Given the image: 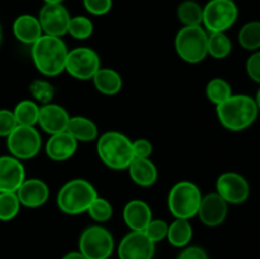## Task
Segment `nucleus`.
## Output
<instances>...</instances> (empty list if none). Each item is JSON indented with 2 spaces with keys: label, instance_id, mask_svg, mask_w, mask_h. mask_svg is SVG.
<instances>
[{
  "label": "nucleus",
  "instance_id": "39448f33",
  "mask_svg": "<svg viewBox=\"0 0 260 259\" xmlns=\"http://www.w3.org/2000/svg\"><path fill=\"white\" fill-rule=\"evenodd\" d=\"M208 33L201 25L183 27L175 36V51L180 60L188 63H200L208 56Z\"/></svg>",
  "mask_w": 260,
  "mask_h": 259
},
{
  "label": "nucleus",
  "instance_id": "f3484780",
  "mask_svg": "<svg viewBox=\"0 0 260 259\" xmlns=\"http://www.w3.org/2000/svg\"><path fill=\"white\" fill-rule=\"evenodd\" d=\"M17 196L22 206L37 208L45 205L50 197V188L38 178L25 179L17 190Z\"/></svg>",
  "mask_w": 260,
  "mask_h": 259
},
{
  "label": "nucleus",
  "instance_id": "c756f323",
  "mask_svg": "<svg viewBox=\"0 0 260 259\" xmlns=\"http://www.w3.org/2000/svg\"><path fill=\"white\" fill-rule=\"evenodd\" d=\"M29 91L33 101L36 103L42 104V106L51 103L53 96H55V88H53L52 84L47 80H42V79L33 80L29 84Z\"/></svg>",
  "mask_w": 260,
  "mask_h": 259
},
{
  "label": "nucleus",
  "instance_id": "4c0bfd02",
  "mask_svg": "<svg viewBox=\"0 0 260 259\" xmlns=\"http://www.w3.org/2000/svg\"><path fill=\"white\" fill-rule=\"evenodd\" d=\"M246 73L254 81L260 84V51L250 56L246 61Z\"/></svg>",
  "mask_w": 260,
  "mask_h": 259
},
{
  "label": "nucleus",
  "instance_id": "6e6552de",
  "mask_svg": "<svg viewBox=\"0 0 260 259\" xmlns=\"http://www.w3.org/2000/svg\"><path fill=\"white\" fill-rule=\"evenodd\" d=\"M238 7L233 0H210L203 8L202 24L210 33L226 32L236 22Z\"/></svg>",
  "mask_w": 260,
  "mask_h": 259
},
{
  "label": "nucleus",
  "instance_id": "7ed1b4c3",
  "mask_svg": "<svg viewBox=\"0 0 260 259\" xmlns=\"http://www.w3.org/2000/svg\"><path fill=\"white\" fill-rule=\"evenodd\" d=\"M96 152L103 164L113 170L128 169L135 159L132 140L118 131L102 134L96 142Z\"/></svg>",
  "mask_w": 260,
  "mask_h": 259
},
{
  "label": "nucleus",
  "instance_id": "7c9ffc66",
  "mask_svg": "<svg viewBox=\"0 0 260 259\" xmlns=\"http://www.w3.org/2000/svg\"><path fill=\"white\" fill-rule=\"evenodd\" d=\"M20 202L17 192L0 193V221H10L19 213Z\"/></svg>",
  "mask_w": 260,
  "mask_h": 259
},
{
  "label": "nucleus",
  "instance_id": "cd10ccee",
  "mask_svg": "<svg viewBox=\"0 0 260 259\" xmlns=\"http://www.w3.org/2000/svg\"><path fill=\"white\" fill-rule=\"evenodd\" d=\"M206 95L211 103L218 106L233 95V89L225 79L215 78L208 81L206 86Z\"/></svg>",
  "mask_w": 260,
  "mask_h": 259
},
{
  "label": "nucleus",
  "instance_id": "2eb2a0df",
  "mask_svg": "<svg viewBox=\"0 0 260 259\" xmlns=\"http://www.w3.org/2000/svg\"><path fill=\"white\" fill-rule=\"evenodd\" d=\"M25 180L22 161L14 156H0V193L17 192Z\"/></svg>",
  "mask_w": 260,
  "mask_h": 259
},
{
  "label": "nucleus",
  "instance_id": "ea45409f",
  "mask_svg": "<svg viewBox=\"0 0 260 259\" xmlns=\"http://www.w3.org/2000/svg\"><path fill=\"white\" fill-rule=\"evenodd\" d=\"M62 259H86L80 251H70V253L66 254Z\"/></svg>",
  "mask_w": 260,
  "mask_h": 259
},
{
  "label": "nucleus",
  "instance_id": "423d86ee",
  "mask_svg": "<svg viewBox=\"0 0 260 259\" xmlns=\"http://www.w3.org/2000/svg\"><path fill=\"white\" fill-rule=\"evenodd\" d=\"M202 192L194 183L182 180L174 184L168 195V208L175 218L190 220L198 213Z\"/></svg>",
  "mask_w": 260,
  "mask_h": 259
},
{
  "label": "nucleus",
  "instance_id": "4468645a",
  "mask_svg": "<svg viewBox=\"0 0 260 259\" xmlns=\"http://www.w3.org/2000/svg\"><path fill=\"white\" fill-rule=\"evenodd\" d=\"M229 203L217 192L203 196L197 216L208 228L221 225L228 217Z\"/></svg>",
  "mask_w": 260,
  "mask_h": 259
},
{
  "label": "nucleus",
  "instance_id": "5701e85b",
  "mask_svg": "<svg viewBox=\"0 0 260 259\" xmlns=\"http://www.w3.org/2000/svg\"><path fill=\"white\" fill-rule=\"evenodd\" d=\"M66 132H69L78 142H90L98 139L96 124L90 118L83 116L70 117Z\"/></svg>",
  "mask_w": 260,
  "mask_h": 259
},
{
  "label": "nucleus",
  "instance_id": "37998d69",
  "mask_svg": "<svg viewBox=\"0 0 260 259\" xmlns=\"http://www.w3.org/2000/svg\"><path fill=\"white\" fill-rule=\"evenodd\" d=\"M0 45H2V27H0Z\"/></svg>",
  "mask_w": 260,
  "mask_h": 259
},
{
  "label": "nucleus",
  "instance_id": "ddd939ff",
  "mask_svg": "<svg viewBox=\"0 0 260 259\" xmlns=\"http://www.w3.org/2000/svg\"><path fill=\"white\" fill-rule=\"evenodd\" d=\"M155 243H152L144 231H131L123 236L118 246L119 259H152Z\"/></svg>",
  "mask_w": 260,
  "mask_h": 259
},
{
  "label": "nucleus",
  "instance_id": "9b49d317",
  "mask_svg": "<svg viewBox=\"0 0 260 259\" xmlns=\"http://www.w3.org/2000/svg\"><path fill=\"white\" fill-rule=\"evenodd\" d=\"M216 190L228 203L240 205L249 198L250 185L241 174L226 172L218 177L216 182Z\"/></svg>",
  "mask_w": 260,
  "mask_h": 259
},
{
  "label": "nucleus",
  "instance_id": "20e7f679",
  "mask_svg": "<svg viewBox=\"0 0 260 259\" xmlns=\"http://www.w3.org/2000/svg\"><path fill=\"white\" fill-rule=\"evenodd\" d=\"M98 197L95 188L85 179H71L61 187L57 195V206L66 215H81Z\"/></svg>",
  "mask_w": 260,
  "mask_h": 259
},
{
  "label": "nucleus",
  "instance_id": "473e14b6",
  "mask_svg": "<svg viewBox=\"0 0 260 259\" xmlns=\"http://www.w3.org/2000/svg\"><path fill=\"white\" fill-rule=\"evenodd\" d=\"M86 212L96 222H106V221L111 220L112 215H113V207L107 198L98 196L89 206Z\"/></svg>",
  "mask_w": 260,
  "mask_h": 259
},
{
  "label": "nucleus",
  "instance_id": "aec40b11",
  "mask_svg": "<svg viewBox=\"0 0 260 259\" xmlns=\"http://www.w3.org/2000/svg\"><path fill=\"white\" fill-rule=\"evenodd\" d=\"M15 38L25 45H33L43 35L38 18L30 14L19 15L13 23Z\"/></svg>",
  "mask_w": 260,
  "mask_h": 259
},
{
  "label": "nucleus",
  "instance_id": "c85d7f7f",
  "mask_svg": "<svg viewBox=\"0 0 260 259\" xmlns=\"http://www.w3.org/2000/svg\"><path fill=\"white\" fill-rule=\"evenodd\" d=\"M239 43L248 51H256L260 48V22L246 23L239 32Z\"/></svg>",
  "mask_w": 260,
  "mask_h": 259
},
{
  "label": "nucleus",
  "instance_id": "58836bf2",
  "mask_svg": "<svg viewBox=\"0 0 260 259\" xmlns=\"http://www.w3.org/2000/svg\"><path fill=\"white\" fill-rule=\"evenodd\" d=\"M177 259H208V255L201 246H188L178 255Z\"/></svg>",
  "mask_w": 260,
  "mask_h": 259
},
{
  "label": "nucleus",
  "instance_id": "c9c22d12",
  "mask_svg": "<svg viewBox=\"0 0 260 259\" xmlns=\"http://www.w3.org/2000/svg\"><path fill=\"white\" fill-rule=\"evenodd\" d=\"M86 12L93 15H106L112 9V0H83Z\"/></svg>",
  "mask_w": 260,
  "mask_h": 259
},
{
  "label": "nucleus",
  "instance_id": "6ab92c4d",
  "mask_svg": "<svg viewBox=\"0 0 260 259\" xmlns=\"http://www.w3.org/2000/svg\"><path fill=\"white\" fill-rule=\"evenodd\" d=\"M152 220L151 207L142 200H131L123 208V221L131 231H144Z\"/></svg>",
  "mask_w": 260,
  "mask_h": 259
},
{
  "label": "nucleus",
  "instance_id": "a19ab883",
  "mask_svg": "<svg viewBox=\"0 0 260 259\" xmlns=\"http://www.w3.org/2000/svg\"><path fill=\"white\" fill-rule=\"evenodd\" d=\"M46 4H61L63 0H43Z\"/></svg>",
  "mask_w": 260,
  "mask_h": 259
},
{
  "label": "nucleus",
  "instance_id": "72a5a7b5",
  "mask_svg": "<svg viewBox=\"0 0 260 259\" xmlns=\"http://www.w3.org/2000/svg\"><path fill=\"white\" fill-rule=\"evenodd\" d=\"M168 228H169V225H168L164 220H159V218L154 220V218H152L149 222V225L146 226V229L144 230V233L146 234V236L152 241V243L156 244L159 243V241L167 239Z\"/></svg>",
  "mask_w": 260,
  "mask_h": 259
},
{
  "label": "nucleus",
  "instance_id": "f257e3e1",
  "mask_svg": "<svg viewBox=\"0 0 260 259\" xmlns=\"http://www.w3.org/2000/svg\"><path fill=\"white\" fill-rule=\"evenodd\" d=\"M69 48L61 37L42 35L32 45L30 55L36 69L45 76H57L65 71Z\"/></svg>",
  "mask_w": 260,
  "mask_h": 259
},
{
  "label": "nucleus",
  "instance_id": "4be33fe9",
  "mask_svg": "<svg viewBox=\"0 0 260 259\" xmlns=\"http://www.w3.org/2000/svg\"><path fill=\"white\" fill-rule=\"evenodd\" d=\"M91 80L96 90L104 95H116L121 91L123 85V80L118 71L109 68L99 69Z\"/></svg>",
  "mask_w": 260,
  "mask_h": 259
},
{
  "label": "nucleus",
  "instance_id": "dca6fc26",
  "mask_svg": "<svg viewBox=\"0 0 260 259\" xmlns=\"http://www.w3.org/2000/svg\"><path fill=\"white\" fill-rule=\"evenodd\" d=\"M70 116L63 107L58 104L48 103L40 107L38 123L41 128L50 135L60 134L66 131Z\"/></svg>",
  "mask_w": 260,
  "mask_h": 259
},
{
  "label": "nucleus",
  "instance_id": "a211bd4d",
  "mask_svg": "<svg viewBox=\"0 0 260 259\" xmlns=\"http://www.w3.org/2000/svg\"><path fill=\"white\" fill-rule=\"evenodd\" d=\"M78 149V141L69 132L51 135L46 144V155L53 161H66L71 159Z\"/></svg>",
  "mask_w": 260,
  "mask_h": 259
},
{
  "label": "nucleus",
  "instance_id": "412c9836",
  "mask_svg": "<svg viewBox=\"0 0 260 259\" xmlns=\"http://www.w3.org/2000/svg\"><path fill=\"white\" fill-rule=\"evenodd\" d=\"M128 173L135 184L140 187H151L157 180V168L150 157H135L129 164Z\"/></svg>",
  "mask_w": 260,
  "mask_h": 259
},
{
  "label": "nucleus",
  "instance_id": "a878e982",
  "mask_svg": "<svg viewBox=\"0 0 260 259\" xmlns=\"http://www.w3.org/2000/svg\"><path fill=\"white\" fill-rule=\"evenodd\" d=\"M178 19L184 27L201 25L203 20V8L193 0H185L178 7Z\"/></svg>",
  "mask_w": 260,
  "mask_h": 259
},
{
  "label": "nucleus",
  "instance_id": "0eeeda50",
  "mask_svg": "<svg viewBox=\"0 0 260 259\" xmlns=\"http://www.w3.org/2000/svg\"><path fill=\"white\" fill-rule=\"evenodd\" d=\"M114 249L111 231L99 225L86 228L79 239V251L86 259H108Z\"/></svg>",
  "mask_w": 260,
  "mask_h": 259
},
{
  "label": "nucleus",
  "instance_id": "393cba45",
  "mask_svg": "<svg viewBox=\"0 0 260 259\" xmlns=\"http://www.w3.org/2000/svg\"><path fill=\"white\" fill-rule=\"evenodd\" d=\"M13 113L19 126L36 127V124L38 123V116H40V106L35 101L24 99L15 106Z\"/></svg>",
  "mask_w": 260,
  "mask_h": 259
},
{
  "label": "nucleus",
  "instance_id": "e433bc0d",
  "mask_svg": "<svg viewBox=\"0 0 260 259\" xmlns=\"http://www.w3.org/2000/svg\"><path fill=\"white\" fill-rule=\"evenodd\" d=\"M135 157H144L147 159L152 154V144L147 139H137L132 141Z\"/></svg>",
  "mask_w": 260,
  "mask_h": 259
},
{
  "label": "nucleus",
  "instance_id": "79ce46f5",
  "mask_svg": "<svg viewBox=\"0 0 260 259\" xmlns=\"http://www.w3.org/2000/svg\"><path fill=\"white\" fill-rule=\"evenodd\" d=\"M255 102H256V106H258V108H259V111H260V89L258 90V94H256Z\"/></svg>",
  "mask_w": 260,
  "mask_h": 259
},
{
  "label": "nucleus",
  "instance_id": "f704fd0d",
  "mask_svg": "<svg viewBox=\"0 0 260 259\" xmlns=\"http://www.w3.org/2000/svg\"><path fill=\"white\" fill-rule=\"evenodd\" d=\"M17 126V119H15L13 111L0 109V136L8 137Z\"/></svg>",
  "mask_w": 260,
  "mask_h": 259
},
{
  "label": "nucleus",
  "instance_id": "1a4fd4ad",
  "mask_svg": "<svg viewBox=\"0 0 260 259\" xmlns=\"http://www.w3.org/2000/svg\"><path fill=\"white\" fill-rule=\"evenodd\" d=\"M8 150L18 160H30L40 152L42 146L40 132L36 127L18 124L7 140Z\"/></svg>",
  "mask_w": 260,
  "mask_h": 259
},
{
  "label": "nucleus",
  "instance_id": "9d476101",
  "mask_svg": "<svg viewBox=\"0 0 260 259\" xmlns=\"http://www.w3.org/2000/svg\"><path fill=\"white\" fill-rule=\"evenodd\" d=\"M101 69V57L89 47H76L69 51L65 71L78 80H91Z\"/></svg>",
  "mask_w": 260,
  "mask_h": 259
},
{
  "label": "nucleus",
  "instance_id": "f8f14e48",
  "mask_svg": "<svg viewBox=\"0 0 260 259\" xmlns=\"http://www.w3.org/2000/svg\"><path fill=\"white\" fill-rule=\"evenodd\" d=\"M70 19V14L62 4H45L38 15L43 35L55 37H62L68 33Z\"/></svg>",
  "mask_w": 260,
  "mask_h": 259
},
{
  "label": "nucleus",
  "instance_id": "bb28decb",
  "mask_svg": "<svg viewBox=\"0 0 260 259\" xmlns=\"http://www.w3.org/2000/svg\"><path fill=\"white\" fill-rule=\"evenodd\" d=\"M231 48H233V45L225 32L208 35L207 51L211 57L216 58V60H223L231 53Z\"/></svg>",
  "mask_w": 260,
  "mask_h": 259
},
{
  "label": "nucleus",
  "instance_id": "b1692460",
  "mask_svg": "<svg viewBox=\"0 0 260 259\" xmlns=\"http://www.w3.org/2000/svg\"><path fill=\"white\" fill-rule=\"evenodd\" d=\"M193 238V228L189 220L175 218L168 228L167 239L175 248H184Z\"/></svg>",
  "mask_w": 260,
  "mask_h": 259
},
{
  "label": "nucleus",
  "instance_id": "2f4dec72",
  "mask_svg": "<svg viewBox=\"0 0 260 259\" xmlns=\"http://www.w3.org/2000/svg\"><path fill=\"white\" fill-rule=\"evenodd\" d=\"M93 23L89 18L79 15V17H74L70 19L69 23V29L68 33L75 40H86L93 35Z\"/></svg>",
  "mask_w": 260,
  "mask_h": 259
},
{
  "label": "nucleus",
  "instance_id": "f03ea898",
  "mask_svg": "<svg viewBox=\"0 0 260 259\" xmlns=\"http://www.w3.org/2000/svg\"><path fill=\"white\" fill-rule=\"evenodd\" d=\"M218 121L230 131H243L250 127L258 117L255 99L245 94H236L216 106Z\"/></svg>",
  "mask_w": 260,
  "mask_h": 259
}]
</instances>
